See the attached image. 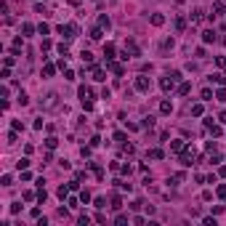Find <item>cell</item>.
<instances>
[{
	"instance_id": "cell-13",
	"label": "cell",
	"mask_w": 226,
	"mask_h": 226,
	"mask_svg": "<svg viewBox=\"0 0 226 226\" xmlns=\"http://www.w3.org/2000/svg\"><path fill=\"white\" fill-rule=\"evenodd\" d=\"M149 157H152V160H162V149H152Z\"/></svg>"
},
{
	"instance_id": "cell-14",
	"label": "cell",
	"mask_w": 226,
	"mask_h": 226,
	"mask_svg": "<svg viewBox=\"0 0 226 226\" xmlns=\"http://www.w3.org/2000/svg\"><path fill=\"white\" fill-rule=\"evenodd\" d=\"M93 80H99V83L104 80V72H101V69H96V66H93Z\"/></svg>"
},
{
	"instance_id": "cell-22",
	"label": "cell",
	"mask_w": 226,
	"mask_h": 226,
	"mask_svg": "<svg viewBox=\"0 0 226 226\" xmlns=\"http://www.w3.org/2000/svg\"><path fill=\"white\" fill-rule=\"evenodd\" d=\"M112 207H114V210H120V207H122V202H120V197H114V199H112Z\"/></svg>"
},
{
	"instance_id": "cell-3",
	"label": "cell",
	"mask_w": 226,
	"mask_h": 226,
	"mask_svg": "<svg viewBox=\"0 0 226 226\" xmlns=\"http://www.w3.org/2000/svg\"><path fill=\"white\" fill-rule=\"evenodd\" d=\"M173 83H176V80H173V75H168V77H162V83H160V85H162V91H170Z\"/></svg>"
},
{
	"instance_id": "cell-10",
	"label": "cell",
	"mask_w": 226,
	"mask_h": 226,
	"mask_svg": "<svg viewBox=\"0 0 226 226\" xmlns=\"http://www.w3.org/2000/svg\"><path fill=\"white\" fill-rule=\"evenodd\" d=\"M202 40H205V43H213V40H215V32H210V29L202 32Z\"/></svg>"
},
{
	"instance_id": "cell-5",
	"label": "cell",
	"mask_w": 226,
	"mask_h": 226,
	"mask_svg": "<svg viewBox=\"0 0 226 226\" xmlns=\"http://www.w3.org/2000/svg\"><path fill=\"white\" fill-rule=\"evenodd\" d=\"M104 59H106V61L114 59V45H104Z\"/></svg>"
},
{
	"instance_id": "cell-23",
	"label": "cell",
	"mask_w": 226,
	"mask_h": 226,
	"mask_svg": "<svg viewBox=\"0 0 226 226\" xmlns=\"http://www.w3.org/2000/svg\"><path fill=\"white\" fill-rule=\"evenodd\" d=\"M221 122H226V112H221Z\"/></svg>"
},
{
	"instance_id": "cell-7",
	"label": "cell",
	"mask_w": 226,
	"mask_h": 226,
	"mask_svg": "<svg viewBox=\"0 0 226 226\" xmlns=\"http://www.w3.org/2000/svg\"><path fill=\"white\" fill-rule=\"evenodd\" d=\"M106 64H109V69H112L114 75H122V66L120 64H114V61H106Z\"/></svg>"
},
{
	"instance_id": "cell-20",
	"label": "cell",
	"mask_w": 226,
	"mask_h": 226,
	"mask_svg": "<svg viewBox=\"0 0 226 226\" xmlns=\"http://www.w3.org/2000/svg\"><path fill=\"white\" fill-rule=\"evenodd\" d=\"M91 37H93V40H101V29H99V27H96V29L91 32Z\"/></svg>"
},
{
	"instance_id": "cell-1",
	"label": "cell",
	"mask_w": 226,
	"mask_h": 226,
	"mask_svg": "<svg viewBox=\"0 0 226 226\" xmlns=\"http://www.w3.org/2000/svg\"><path fill=\"white\" fill-rule=\"evenodd\" d=\"M75 32H77V27H75V24H61V27H59V35H64L66 40H72Z\"/></svg>"
},
{
	"instance_id": "cell-19",
	"label": "cell",
	"mask_w": 226,
	"mask_h": 226,
	"mask_svg": "<svg viewBox=\"0 0 226 226\" xmlns=\"http://www.w3.org/2000/svg\"><path fill=\"white\" fill-rule=\"evenodd\" d=\"M66 192H69V186H59V197H61V199L66 197Z\"/></svg>"
},
{
	"instance_id": "cell-16",
	"label": "cell",
	"mask_w": 226,
	"mask_h": 226,
	"mask_svg": "<svg viewBox=\"0 0 226 226\" xmlns=\"http://www.w3.org/2000/svg\"><path fill=\"white\" fill-rule=\"evenodd\" d=\"M202 99H205V101L213 99V91H210V88H205V91H202Z\"/></svg>"
},
{
	"instance_id": "cell-17",
	"label": "cell",
	"mask_w": 226,
	"mask_h": 226,
	"mask_svg": "<svg viewBox=\"0 0 226 226\" xmlns=\"http://www.w3.org/2000/svg\"><path fill=\"white\" fill-rule=\"evenodd\" d=\"M215 99H218V101H226V88H221V91L215 93Z\"/></svg>"
},
{
	"instance_id": "cell-18",
	"label": "cell",
	"mask_w": 226,
	"mask_h": 226,
	"mask_svg": "<svg viewBox=\"0 0 226 226\" xmlns=\"http://www.w3.org/2000/svg\"><path fill=\"white\" fill-rule=\"evenodd\" d=\"M181 165L189 168V165H192V157H189V154H184V157H181Z\"/></svg>"
},
{
	"instance_id": "cell-11",
	"label": "cell",
	"mask_w": 226,
	"mask_h": 226,
	"mask_svg": "<svg viewBox=\"0 0 226 226\" xmlns=\"http://www.w3.org/2000/svg\"><path fill=\"white\" fill-rule=\"evenodd\" d=\"M224 3H215V6H213V11H215V13H213V16H221V13H224Z\"/></svg>"
},
{
	"instance_id": "cell-4",
	"label": "cell",
	"mask_w": 226,
	"mask_h": 226,
	"mask_svg": "<svg viewBox=\"0 0 226 226\" xmlns=\"http://www.w3.org/2000/svg\"><path fill=\"white\" fill-rule=\"evenodd\" d=\"M136 88H139V91H149V80H146V77H139V80H136Z\"/></svg>"
},
{
	"instance_id": "cell-9",
	"label": "cell",
	"mask_w": 226,
	"mask_h": 226,
	"mask_svg": "<svg viewBox=\"0 0 226 226\" xmlns=\"http://www.w3.org/2000/svg\"><path fill=\"white\" fill-rule=\"evenodd\" d=\"M53 72H56V66H53V64H45V69H43V75H45V77H53Z\"/></svg>"
},
{
	"instance_id": "cell-6",
	"label": "cell",
	"mask_w": 226,
	"mask_h": 226,
	"mask_svg": "<svg viewBox=\"0 0 226 226\" xmlns=\"http://www.w3.org/2000/svg\"><path fill=\"white\" fill-rule=\"evenodd\" d=\"M160 112H162V114H170L173 112V104H170V101H162V104H160Z\"/></svg>"
},
{
	"instance_id": "cell-12",
	"label": "cell",
	"mask_w": 226,
	"mask_h": 226,
	"mask_svg": "<svg viewBox=\"0 0 226 226\" xmlns=\"http://www.w3.org/2000/svg\"><path fill=\"white\" fill-rule=\"evenodd\" d=\"M162 21H165V19H162V13H154V16H152V24H154V27H160Z\"/></svg>"
},
{
	"instance_id": "cell-8",
	"label": "cell",
	"mask_w": 226,
	"mask_h": 226,
	"mask_svg": "<svg viewBox=\"0 0 226 226\" xmlns=\"http://www.w3.org/2000/svg\"><path fill=\"white\" fill-rule=\"evenodd\" d=\"M210 83H221V85H226V77H224V75H210Z\"/></svg>"
},
{
	"instance_id": "cell-15",
	"label": "cell",
	"mask_w": 226,
	"mask_h": 226,
	"mask_svg": "<svg viewBox=\"0 0 226 226\" xmlns=\"http://www.w3.org/2000/svg\"><path fill=\"white\" fill-rule=\"evenodd\" d=\"M192 114H194V117H199V114H202V104H194L192 106Z\"/></svg>"
},
{
	"instance_id": "cell-2",
	"label": "cell",
	"mask_w": 226,
	"mask_h": 226,
	"mask_svg": "<svg viewBox=\"0 0 226 226\" xmlns=\"http://www.w3.org/2000/svg\"><path fill=\"white\" fill-rule=\"evenodd\" d=\"M130 56H139V45H136V43H125V53H122V59H130Z\"/></svg>"
},
{
	"instance_id": "cell-21",
	"label": "cell",
	"mask_w": 226,
	"mask_h": 226,
	"mask_svg": "<svg viewBox=\"0 0 226 226\" xmlns=\"http://www.w3.org/2000/svg\"><path fill=\"white\" fill-rule=\"evenodd\" d=\"M96 207H106V199L104 197H96Z\"/></svg>"
}]
</instances>
